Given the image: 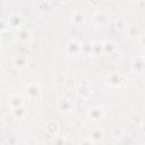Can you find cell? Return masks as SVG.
<instances>
[{
  "label": "cell",
  "mask_w": 145,
  "mask_h": 145,
  "mask_svg": "<svg viewBox=\"0 0 145 145\" xmlns=\"http://www.w3.org/2000/svg\"><path fill=\"white\" fill-rule=\"evenodd\" d=\"M82 42H79L78 40H70L67 43V53L69 56H77L82 52Z\"/></svg>",
  "instance_id": "obj_1"
},
{
  "label": "cell",
  "mask_w": 145,
  "mask_h": 145,
  "mask_svg": "<svg viewBox=\"0 0 145 145\" xmlns=\"http://www.w3.org/2000/svg\"><path fill=\"white\" fill-rule=\"evenodd\" d=\"M26 93H27V96L29 97V100H32V101H36L41 97V88L35 83L28 84V86L26 87Z\"/></svg>",
  "instance_id": "obj_2"
},
{
  "label": "cell",
  "mask_w": 145,
  "mask_h": 145,
  "mask_svg": "<svg viewBox=\"0 0 145 145\" xmlns=\"http://www.w3.org/2000/svg\"><path fill=\"white\" fill-rule=\"evenodd\" d=\"M87 117L91 121L93 122H99L100 120L103 119L104 117V110L100 106H93L88 112H87Z\"/></svg>",
  "instance_id": "obj_3"
},
{
  "label": "cell",
  "mask_w": 145,
  "mask_h": 145,
  "mask_svg": "<svg viewBox=\"0 0 145 145\" xmlns=\"http://www.w3.org/2000/svg\"><path fill=\"white\" fill-rule=\"evenodd\" d=\"M12 65L14 67H16L17 69H24L27 65H28V59L25 54L23 53H19V54H16L14 58H12Z\"/></svg>",
  "instance_id": "obj_4"
},
{
  "label": "cell",
  "mask_w": 145,
  "mask_h": 145,
  "mask_svg": "<svg viewBox=\"0 0 145 145\" xmlns=\"http://www.w3.org/2000/svg\"><path fill=\"white\" fill-rule=\"evenodd\" d=\"M108 80H109V84L111 86H113V87H122L123 85L121 83H123L125 85L127 84V79L122 75H117V74L110 75V77H109Z\"/></svg>",
  "instance_id": "obj_5"
},
{
  "label": "cell",
  "mask_w": 145,
  "mask_h": 145,
  "mask_svg": "<svg viewBox=\"0 0 145 145\" xmlns=\"http://www.w3.org/2000/svg\"><path fill=\"white\" fill-rule=\"evenodd\" d=\"M104 137H105L104 130L102 128H96L91 133L89 139L92 140V143H101V142H103Z\"/></svg>",
  "instance_id": "obj_6"
},
{
  "label": "cell",
  "mask_w": 145,
  "mask_h": 145,
  "mask_svg": "<svg viewBox=\"0 0 145 145\" xmlns=\"http://www.w3.org/2000/svg\"><path fill=\"white\" fill-rule=\"evenodd\" d=\"M72 109V103L68 99H62L58 102V110L62 113H68Z\"/></svg>",
  "instance_id": "obj_7"
},
{
  "label": "cell",
  "mask_w": 145,
  "mask_h": 145,
  "mask_svg": "<svg viewBox=\"0 0 145 145\" xmlns=\"http://www.w3.org/2000/svg\"><path fill=\"white\" fill-rule=\"evenodd\" d=\"M17 39L20 41V42H28L29 40H31V36H32V34H31V32L28 31V29H26V28H19L18 31H17Z\"/></svg>",
  "instance_id": "obj_8"
},
{
  "label": "cell",
  "mask_w": 145,
  "mask_h": 145,
  "mask_svg": "<svg viewBox=\"0 0 145 145\" xmlns=\"http://www.w3.org/2000/svg\"><path fill=\"white\" fill-rule=\"evenodd\" d=\"M22 22H23V18H22V16L18 15V14H11L10 17H9V19H8L9 25H10L11 27H15V28L20 27Z\"/></svg>",
  "instance_id": "obj_9"
},
{
  "label": "cell",
  "mask_w": 145,
  "mask_h": 145,
  "mask_svg": "<svg viewBox=\"0 0 145 145\" xmlns=\"http://www.w3.org/2000/svg\"><path fill=\"white\" fill-rule=\"evenodd\" d=\"M24 104V101H23V97L19 96V95H12L9 97V105L12 109H16V108H19Z\"/></svg>",
  "instance_id": "obj_10"
},
{
  "label": "cell",
  "mask_w": 145,
  "mask_h": 145,
  "mask_svg": "<svg viewBox=\"0 0 145 145\" xmlns=\"http://www.w3.org/2000/svg\"><path fill=\"white\" fill-rule=\"evenodd\" d=\"M46 131L51 135V136H56L59 133V125L54 121V120H50L46 123Z\"/></svg>",
  "instance_id": "obj_11"
},
{
  "label": "cell",
  "mask_w": 145,
  "mask_h": 145,
  "mask_svg": "<svg viewBox=\"0 0 145 145\" xmlns=\"http://www.w3.org/2000/svg\"><path fill=\"white\" fill-rule=\"evenodd\" d=\"M93 22L96 24V25H103L108 22V17L104 12H96L94 16H93Z\"/></svg>",
  "instance_id": "obj_12"
},
{
  "label": "cell",
  "mask_w": 145,
  "mask_h": 145,
  "mask_svg": "<svg viewBox=\"0 0 145 145\" xmlns=\"http://www.w3.org/2000/svg\"><path fill=\"white\" fill-rule=\"evenodd\" d=\"M77 93H78V95L82 96V97H87V96H89V94H91V89H89L88 85H86V84H80L79 87L77 88Z\"/></svg>",
  "instance_id": "obj_13"
},
{
  "label": "cell",
  "mask_w": 145,
  "mask_h": 145,
  "mask_svg": "<svg viewBox=\"0 0 145 145\" xmlns=\"http://www.w3.org/2000/svg\"><path fill=\"white\" fill-rule=\"evenodd\" d=\"M92 45V51L94 54H100L103 52V44L100 43V42H94Z\"/></svg>",
  "instance_id": "obj_14"
},
{
  "label": "cell",
  "mask_w": 145,
  "mask_h": 145,
  "mask_svg": "<svg viewBox=\"0 0 145 145\" xmlns=\"http://www.w3.org/2000/svg\"><path fill=\"white\" fill-rule=\"evenodd\" d=\"M12 113H14V117L15 118H23L26 113V111L24 110V106H19V108H16V109H12Z\"/></svg>",
  "instance_id": "obj_15"
},
{
  "label": "cell",
  "mask_w": 145,
  "mask_h": 145,
  "mask_svg": "<svg viewBox=\"0 0 145 145\" xmlns=\"http://www.w3.org/2000/svg\"><path fill=\"white\" fill-rule=\"evenodd\" d=\"M84 22V16L80 14V12H75L74 15H72V23L74 24H76V25H80L82 23Z\"/></svg>",
  "instance_id": "obj_16"
},
{
  "label": "cell",
  "mask_w": 145,
  "mask_h": 145,
  "mask_svg": "<svg viewBox=\"0 0 145 145\" xmlns=\"http://www.w3.org/2000/svg\"><path fill=\"white\" fill-rule=\"evenodd\" d=\"M128 33H129L130 36H138V35L140 34V29H139V27L136 26V25H130V26L128 27Z\"/></svg>",
  "instance_id": "obj_17"
},
{
  "label": "cell",
  "mask_w": 145,
  "mask_h": 145,
  "mask_svg": "<svg viewBox=\"0 0 145 145\" xmlns=\"http://www.w3.org/2000/svg\"><path fill=\"white\" fill-rule=\"evenodd\" d=\"M89 2H91L93 6H97V5L101 2V0H89Z\"/></svg>",
  "instance_id": "obj_18"
},
{
  "label": "cell",
  "mask_w": 145,
  "mask_h": 145,
  "mask_svg": "<svg viewBox=\"0 0 145 145\" xmlns=\"http://www.w3.org/2000/svg\"><path fill=\"white\" fill-rule=\"evenodd\" d=\"M5 31V24L2 20H0V33H2Z\"/></svg>",
  "instance_id": "obj_19"
},
{
  "label": "cell",
  "mask_w": 145,
  "mask_h": 145,
  "mask_svg": "<svg viewBox=\"0 0 145 145\" xmlns=\"http://www.w3.org/2000/svg\"><path fill=\"white\" fill-rule=\"evenodd\" d=\"M0 61H1V56H0Z\"/></svg>",
  "instance_id": "obj_20"
},
{
  "label": "cell",
  "mask_w": 145,
  "mask_h": 145,
  "mask_svg": "<svg viewBox=\"0 0 145 145\" xmlns=\"http://www.w3.org/2000/svg\"><path fill=\"white\" fill-rule=\"evenodd\" d=\"M136 1H137V0H136Z\"/></svg>",
  "instance_id": "obj_21"
}]
</instances>
